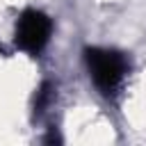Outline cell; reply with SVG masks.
<instances>
[{
	"instance_id": "cell-2",
	"label": "cell",
	"mask_w": 146,
	"mask_h": 146,
	"mask_svg": "<svg viewBox=\"0 0 146 146\" xmlns=\"http://www.w3.org/2000/svg\"><path fill=\"white\" fill-rule=\"evenodd\" d=\"M55 32L52 18L34 7H27L18 14L16 25H14V48L25 52L27 57H41L43 50L48 48L50 39Z\"/></svg>"
},
{
	"instance_id": "cell-1",
	"label": "cell",
	"mask_w": 146,
	"mask_h": 146,
	"mask_svg": "<svg viewBox=\"0 0 146 146\" xmlns=\"http://www.w3.org/2000/svg\"><path fill=\"white\" fill-rule=\"evenodd\" d=\"M82 62H84L91 84L107 100H114L123 91V87L130 78V71H132V62H130L128 52L112 48V46L110 48L107 46H87L82 50Z\"/></svg>"
},
{
	"instance_id": "cell-3",
	"label": "cell",
	"mask_w": 146,
	"mask_h": 146,
	"mask_svg": "<svg viewBox=\"0 0 146 146\" xmlns=\"http://www.w3.org/2000/svg\"><path fill=\"white\" fill-rule=\"evenodd\" d=\"M55 91H57V84H55L52 80H43V82L39 84V89H36V94H34V103H32L34 119H41V116L48 112V107H50L52 100H55Z\"/></svg>"
}]
</instances>
